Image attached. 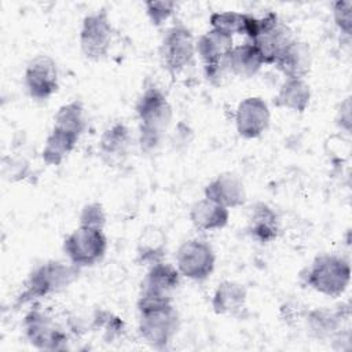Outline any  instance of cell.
<instances>
[{
	"mask_svg": "<svg viewBox=\"0 0 352 352\" xmlns=\"http://www.w3.org/2000/svg\"><path fill=\"white\" fill-rule=\"evenodd\" d=\"M138 311L142 338L155 349L166 348L179 329V314L172 298L140 293Z\"/></svg>",
	"mask_w": 352,
	"mask_h": 352,
	"instance_id": "cell-1",
	"label": "cell"
},
{
	"mask_svg": "<svg viewBox=\"0 0 352 352\" xmlns=\"http://www.w3.org/2000/svg\"><path fill=\"white\" fill-rule=\"evenodd\" d=\"M136 114L139 118L140 148L144 153H151L161 144L172 121V106L161 89L150 87L139 98Z\"/></svg>",
	"mask_w": 352,
	"mask_h": 352,
	"instance_id": "cell-2",
	"label": "cell"
},
{
	"mask_svg": "<svg viewBox=\"0 0 352 352\" xmlns=\"http://www.w3.org/2000/svg\"><path fill=\"white\" fill-rule=\"evenodd\" d=\"M351 280L349 261L337 254H320L315 257L307 270L305 282L309 287L329 297L341 296Z\"/></svg>",
	"mask_w": 352,
	"mask_h": 352,
	"instance_id": "cell-3",
	"label": "cell"
},
{
	"mask_svg": "<svg viewBox=\"0 0 352 352\" xmlns=\"http://www.w3.org/2000/svg\"><path fill=\"white\" fill-rule=\"evenodd\" d=\"M78 274V267L74 264H65L62 261H47L29 275L26 289L21 294L19 301L26 302L48 294L56 293L67 287Z\"/></svg>",
	"mask_w": 352,
	"mask_h": 352,
	"instance_id": "cell-4",
	"label": "cell"
},
{
	"mask_svg": "<svg viewBox=\"0 0 352 352\" xmlns=\"http://www.w3.org/2000/svg\"><path fill=\"white\" fill-rule=\"evenodd\" d=\"M107 238L100 228L80 226L70 232L65 242L63 250L76 267H91L104 257Z\"/></svg>",
	"mask_w": 352,
	"mask_h": 352,
	"instance_id": "cell-5",
	"label": "cell"
},
{
	"mask_svg": "<svg viewBox=\"0 0 352 352\" xmlns=\"http://www.w3.org/2000/svg\"><path fill=\"white\" fill-rule=\"evenodd\" d=\"M114 28L104 8L88 14L80 29V47L82 54L92 60L104 58L111 47Z\"/></svg>",
	"mask_w": 352,
	"mask_h": 352,
	"instance_id": "cell-6",
	"label": "cell"
},
{
	"mask_svg": "<svg viewBox=\"0 0 352 352\" xmlns=\"http://www.w3.org/2000/svg\"><path fill=\"white\" fill-rule=\"evenodd\" d=\"M294 40L292 29L275 12L258 18V29L250 43L261 54L264 63L274 65L282 51Z\"/></svg>",
	"mask_w": 352,
	"mask_h": 352,
	"instance_id": "cell-7",
	"label": "cell"
},
{
	"mask_svg": "<svg viewBox=\"0 0 352 352\" xmlns=\"http://www.w3.org/2000/svg\"><path fill=\"white\" fill-rule=\"evenodd\" d=\"M160 54L169 73L182 72L195 55V40L191 30L180 22L172 25L162 38Z\"/></svg>",
	"mask_w": 352,
	"mask_h": 352,
	"instance_id": "cell-8",
	"label": "cell"
},
{
	"mask_svg": "<svg viewBox=\"0 0 352 352\" xmlns=\"http://www.w3.org/2000/svg\"><path fill=\"white\" fill-rule=\"evenodd\" d=\"M216 256L212 246L202 239H188L176 253V268L191 280H205L214 270Z\"/></svg>",
	"mask_w": 352,
	"mask_h": 352,
	"instance_id": "cell-9",
	"label": "cell"
},
{
	"mask_svg": "<svg viewBox=\"0 0 352 352\" xmlns=\"http://www.w3.org/2000/svg\"><path fill=\"white\" fill-rule=\"evenodd\" d=\"M23 330L29 342L43 351L66 349L67 336L55 322L38 309H32L23 319Z\"/></svg>",
	"mask_w": 352,
	"mask_h": 352,
	"instance_id": "cell-10",
	"label": "cell"
},
{
	"mask_svg": "<svg viewBox=\"0 0 352 352\" xmlns=\"http://www.w3.org/2000/svg\"><path fill=\"white\" fill-rule=\"evenodd\" d=\"M25 87L29 95L38 100L52 96L59 87L58 67L48 55H37L25 69Z\"/></svg>",
	"mask_w": 352,
	"mask_h": 352,
	"instance_id": "cell-11",
	"label": "cell"
},
{
	"mask_svg": "<svg viewBox=\"0 0 352 352\" xmlns=\"http://www.w3.org/2000/svg\"><path fill=\"white\" fill-rule=\"evenodd\" d=\"M271 113L267 102L260 96L242 99L235 110L236 132L245 139L258 138L270 125Z\"/></svg>",
	"mask_w": 352,
	"mask_h": 352,
	"instance_id": "cell-12",
	"label": "cell"
},
{
	"mask_svg": "<svg viewBox=\"0 0 352 352\" xmlns=\"http://www.w3.org/2000/svg\"><path fill=\"white\" fill-rule=\"evenodd\" d=\"M204 194L205 198L227 209L242 206L246 201V191L242 180L231 172L217 175L206 184Z\"/></svg>",
	"mask_w": 352,
	"mask_h": 352,
	"instance_id": "cell-13",
	"label": "cell"
},
{
	"mask_svg": "<svg viewBox=\"0 0 352 352\" xmlns=\"http://www.w3.org/2000/svg\"><path fill=\"white\" fill-rule=\"evenodd\" d=\"M132 135L129 128L122 122L109 126L99 139V154L109 165L121 164L129 154Z\"/></svg>",
	"mask_w": 352,
	"mask_h": 352,
	"instance_id": "cell-14",
	"label": "cell"
},
{
	"mask_svg": "<svg viewBox=\"0 0 352 352\" xmlns=\"http://www.w3.org/2000/svg\"><path fill=\"white\" fill-rule=\"evenodd\" d=\"M286 78H305L311 70L312 55L309 45L294 38L274 63Z\"/></svg>",
	"mask_w": 352,
	"mask_h": 352,
	"instance_id": "cell-15",
	"label": "cell"
},
{
	"mask_svg": "<svg viewBox=\"0 0 352 352\" xmlns=\"http://www.w3.org/2000/svg\"><path fill=\"white\" fill-rule=\"evenodd\" d=\"M280 230L276 212L264 202L256 204L249 214L248 232L258 243H271L278 238Z\"/></svg>",
	"mask_w": 352,
	"mask_h": 352,
	"instance_id": "cell-16",
	"label": "cell"
},
{
	"mask_svg": "<svg viewBox=\"0 0 352 352\" xmlns=\"http://www.w3.org/2000/svg\"><path fill=\"white\" fill-rule=\"evenodd\" d=\"M232 48V37L224 32L212 28L201 34L199 38L195 41V52L202 59L204 66L216 65L226 60Z\"/></svg>",
	"mask_w": 352,
	"mask_h": 352,
	"instance_id": "cell-17",
	"label": "cell"
},
{
	"mask_svg": "<svg viewBox=\"0 0 352 352\" xmlns=\"http://www.w3.org/2000/svg\"><path fill=\"white\" fill-rule=\"evenodd\" d=\"M179 282L180 272L176 265L160 261L150 265L142 283V293L170 297L172 292L179 286Z\"/></svg>",
	"mask_w": 352,
	"mask_h": 352,
	"instance_id": "cell-18",
	"label": "cell"
},
{
	"mask_svg": "<svg viewBox=\"0 0 352 352\" xmlns=\"http://www.w3.org/2000/svg\"><path fill=\"white\" fill-rule=\"evenodd\" d=\"M190 220L192 226L199 231H214L221 230L227 226L230 212L227 208L202 198L197 201L190 209Z\"/></svg>",
	"mask_w": 352,
	"mask_h": 352,
	"instance_id": "cell-19",
	"label": "cell"
},
{
	"mask_svg": "<svg viewBox=\"0 0 352 352\" xmlns=\"http://www.w3.org/2000/svg\"><path fill=\"white\" fill-rule=\"evenodd\" d=\"M246 297L248 293L243 285L234 280H223L213 293L212 308L217 315H235L245 308Z\"/></svg>",
	"mask_w": 352,
	"mask_h": 352,
	"instance_id": "cell-20",
	"label": "cell"
},
{
	"mask_svg": "<svg viewBox=\"0 0 352 352\" xmlns=\"http://www.w3.org/2000/svg\"><path fill=\"white\" fill-rule=\"evenodd\" d=\"M227 67L230 74L249 78L253 77L264 65V59L258 50L252 43H245L241 45H234L228 54Z\"/></svg>",
	"mask_w": 352,
	"mask_h": 352,
	"instance_id": "cell-21",
	"label": "cell"
},
{
	"mask_svg": "<svg viewBox=\"0 0 352 352\" xmlns=\"http://www.w3.org/2000/svg\"><path fill=\"white\" fill-rule=\"evenodd\" d=\"M309 100L311 88L304 78H286V81L280 85L274 103L278 107L302 113L307 110Z\"/></svg>",
	"mask_w": 352,
	"mask_h": 352,
	"instance_id": "cell-22",
	"label": "cell"
},
{
	"mask_svg": "<svg viewBox=\"0 0 352 352\" xmlns=\"http://www.w3.org/2000/svg\"><path fill=\"white\" fill-rule=\"evenodd\" d=\"M78 139L80 136L73 132L52 126V131L47 136L44 148L41 151L43 161L52 166L60 165L65 158L74 150Z\"/></svg>",
	"mask_w": 352,
	"mask_h": 352,
	"instance_id": "cell-23",
	"label": "cell"
},
{
	"mask_svg": "<svg viewBox=\"0 0 352 352\" xmlns=\"http://www.w3.org/2000/svg\"><path fill=\"white\" fill-rule=\"evenodd\" d=\"M165 252L166 241L164 234L155 227L146 228L138 241V260L144 265H153L155 263L164 261L162 258Z\"/></svg>",
	"mask_w": 352,
	"mask_h": 352,
	"instance_id": "cell-24",
	"label": "cell"
},
{
	"mask_svg": "<svg viewBox=\"0 0 352 352\" xmlns=\"http://www.w3.org/2000/svg\"><path fill=\"white\" fill-rule=\"evenodd\" d=\"M342 323L341 311H329L324 308L312 309L307 315L308 330L318 338H331L338 334Z\"/></svg>",
	"mask_w": 352,
	"mask_h": 352,
	"instance_id": "cell-25",
	"label": "cell"
},
{
	"mask_svg": "<svg viewBox=\"0 0 352 352\" xmlns=\"http://www.w3.org/2000/svg\"><path fill=\"white\" fill-rule=\"evenodd\" d=\"M54 126L81 136V133L87 128L84 104L80 100H73L60 106L55 114Z\"/></svg>",
	"mask_w": 352,
	"mask_h": 352,
	"instance_id": "cell-26",
	"label": "cell"
},
{
	"mask_svg": "<svg viewBox=\"0 0 352 352\" xmlns=\"http://www.w3.org/2000/svg\"><path fill=\"white\" fill-rule=\"evenodd\" d=\"M209 23L212 29L224 32L231 37L234 34H245L246 14L236 11H219L209 16Z\"/></svg>",
	"mask_w": 352,
	"mask_h": 352,
	"instance_id": "cell-27",
	"label": "cell"
},
{
	"mask_svg": "<svg viewBox=\"0 0 352 352\" xmlns=\"http://www.w3.org/2000/svg\"><path fill=\"white\" fill-rule=\"evenodd\" d=\"M333 18L340 29L346 37L352 34V1L351 0H337L333 3Z\"/></svg>",
	"mask_w": 352,
	"mask_h": 352,
	"instance_id": "cell-28",
	"label": "cell"
},
{
	"mask_svg": "<svg viewBox=\"0 0 352 352\" xmlns=\"http://www.w3.org/2000/svg\"><path fill=\"white\" fill-rule=\"evenodd\" d=\"M146 12L154 26H161L175 12V1H146Z\"/></svg>",
	"mask_w": 352,
	"mask_h": 352,
	"instance_id": "cell-29",
	"label": "cell"
},
{
	"mask_svg": "<svg viewBox=\"0 0 352 352\" xmlns=\"http://www.w3.org/2000/svg\"><path fill=\"white\" fill-rule=\"evenodd\" d=\"M80 226L94 227L103 230L106 226V213L99 202H92L85 205L80 213Z\"/></svg>",
	"mask_w": 352,
	"mask_h": 352,
	"instance_id": "cell-30",
	"label": "cell"
},
{
	"mask_svg": "<svg viewBox=\"0 0 352 352\" xmlns=\"http://www.w3.org/2000/svg\"><path fill=\"white\" fill-rule=\"evenodd\" d=\"M337 122H338L340 128H342L345 132L351 131V102H349V98H346L341 103V107H340L338 116H337Z\"/></svg>",
	"mask_w": 352,
	"mask_h": 352,
	"instance_id": "cell-31",
	"label": "cell"
}]
</instances>
